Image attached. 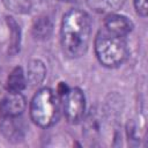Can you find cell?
<instances>
[{
    "instance_id": "obj_1",
    "label": "cell",
    "mask_w": 148,
    "mask_h": 148,
    "mask_svg": "<svg viewBox=\"0 0 148 148\" xmlns=\"http://www.w3.org/2000/svg\"><path fill=\"white\" fill-rule=\"evenodd\" d=\"M91 34V20L80 9L68 10L61 22L60 39L64 53L69 58L83 56L88 49Z\"/></svg>"
},
{
    "instance_id": "obj_2",
    "label": "cell",
    "mask_w": 148,
    "mask_h": 148,
    "mask_svg": "<svg viewBox=\"0 0 148 148\" xmlns=\"http://www.w3.org/2000/svg\"><path fill=\"white\" fill-rule=\"evenodd\" d=\"M95 53L103 66L118 67L126 60L128 54L126 37L103 27L95 38Z\"/></svg>"
},
{
    "instance_id": "obj_3",
    "label": "cell",
    "mask_w": 148,
    "mask_h": 148,
    "mask_svg": "<svg viewBox=\"0 0 148 148\" xmlns=\"http://www.w3.org/2000/svg\"><path fill=\"white\" fill-rule=\"evenodd\" d=\"M60 105L54 92L49 88H43L36 92L30 103V117L40 127L52 126L59 117Z\"/></svg>"
},
{
    "instance_id": "obj_4",
    "label": "cell",
    "mask_w": 148,
    "mask_h": 148,
    "mask_svg": "<svg viewBox=\"0 0 148 148\" xmlns=\"http://www.w3.org/2000/svg\"><path fill=\"white\" fill-rule=\"evenodd\" d=\"M64 112L67 120L72 124L81 121L86 112V98L82 90L79 88L68 89L64 95Z\"/></svg>"
},
{
    "instance_id": "obj_5",
    "label": "cell",
    "mask_w": 148,
    "mask_h": 148,
    "mask_svg": "<svg viewBox=\"0 0 148 148\" xmlns=\"http://www.w3.org/2000/svg\"><path fill=\"white\" fill-rule=\"evenodd\" d=\"M25 109V99L21 92H10L0 101V117H20Z\"/></svg>"
},
{
    "instance_id": "obj_6",
    "label": "cell",
    "mask_w": 148,
    "mask_h": 148,
    "mask_svg": "<svg viewBox=\"0 0 148 148\" xmlns=\"http://www.w3.org/2000/svg\"><path fill=\"white\" fill-rule=\"evenodd\" d=\"M103 27L114 34L126 37L132 31L133 24L126 16L112 13V14H109L108 17L105 18Z\"/></svg>"
},
{
    "instance_id": "obj_7",
    "label": "cell",
    "mask_w": 148,
    "mask_h": 148,
    "mask_svg": "<svg viewBox=\"0 0 148 148\" xmlns=\"http://www.w3.org/2000/svg\"><path fill=\"white\" fill-rule=\"evenodd\" d=\"M6 8L15 14H30L40 8L45 0H2Z\"/></svg>"
},
{
    "instance_id": "obj_8",
    "label": "cell",
    "mask_w": 148,
    "mask_h": 148,
    "mask_svg": "<svg viewBox=\"0 0 148 148\" xmlns=\"http://www.w3.org/2000/svg\"><path fill=\"white\" fill-rule=\"evenodd\" d=\"M0 128L8 140H18L22 136V124L18 117H0Z\"/></svg>"
},
{
    "instance_id": "obj_9",
    "label": "cell",
    "mask_w": 148,
    "mask_h": 148,
    "mask_svg": "<svg viewBox=\"0 0 148 148\" xmlns=\"http://www.w3.org/2000/svg\"><path fill=\"white\" fill-rule=\"evenodd\" d=\"M45 75L46 68L40 60H32L29 62L25 73L27 83H29L30 86H38L44 81Z\"/></svg>"
},
{
    "instance_id": "obj_10",
    "label": "cell",
    "mask_w": 148,
    "mask_h": 148,
    "mask_svg": "<svg viewBox=\"0 0 148 148\" xmlns=\"http://www.w3.org/2000/svg\"><path fill=\"white\" fill-rule=\"evenodd\" d=\"M124 2L125 0H87L88 6L94 12L106 15L116 13Z\"/></svg>"
},
{
    "instance_id": "obj_11",
    "label": "cell",
    "mask_w": 148,
    "mask_h": 148,
    "mask_svg": "<svg viewBox=\"0 0 148 148\" xmlns=\"http://www.w3.org/2000/svg\"><path fill=\"white\" fill-rule=\"evenodd\" d=\"M27 86L25 73L21 67L14 68L7 77V89L10 92H21Z\"/></svg>"
},
{
    "instance_id": "obj_12",
    "label": "cell",
    "mask_w": 148,
    "mask_h": 148,
    "mask_svg": "<svg viewBox=\"0 0 148 148\" xmlns=\"http://www.w3.org/2000/svg\"><path fill=\"white\" fill-rule=\"evenodd\" d=\"M52 22L46 16L38 17L32 24V35L37 39H46L52 32Z\"/></svg>"
},
{
    "instance_id": "obj_13",
    "label": "cell",
    "mask_w": 148,
    "mask_h": 148,
    "mask_svg": "<svg viewBox=\"0 0 148 148\" xmlns=\"http://www.w3.org/2000/svg\"><path fill=\"white\" fill-rule=\"evenodd\" d=\"M134 6H135V10L139 15H141L143 17L147 15V12H148L147 0H134Z\"/></svg>"
},
{
    "instance_id": "obj_14",
    "label": "cell",
    "mask_w": 148,
    "mask_h": 148,
    "mask_svg": "<svg viewBox=\"0 0 148 148\" xmlns=\"http://www.w3.org/2000/svg\"><path fill=\"white\" fill-rule=\"evenodd\" d=\"M61 1H66V2H77L80 0H61Z\"/></svg>"
}]
</instances>
